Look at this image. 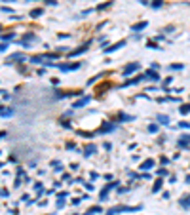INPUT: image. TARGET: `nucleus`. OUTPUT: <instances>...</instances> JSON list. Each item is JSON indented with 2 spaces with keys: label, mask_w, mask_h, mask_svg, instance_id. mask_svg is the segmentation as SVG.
I'll list each match as a JSON object with an SVG mask.
<instances>
[{
  "label": "nucleus",
  "mask_w": 190,
  "mask_h": 215,
  "mask_svg": "<svg viewBox=\"0 0 190 215\" xmlns=\"http://www.w3.org/2000/svg\"><path fill=\"white\" fill-rule=\"evenodd\" d=\"M95 151H97V147H95L93 143H89V145H86V147H84V156H91Z\"/></svg>",
  "instance_id": "0eeeda50"
},
{
  "label": "nucleus",
  "mask_w": 190,
  "mask_h": 215,
  "mask_svg": "<svg viewBox=\"0 0 190 215\" xmlns=\"http://www.w3.org/2000/svg\"><path fill=\"white\" fill-rule=\"evenodd\" d=\"M188 112H190V103H186V105L181 107V114H188Z\"/></svg>",
  "instance_id": "a211bd4d"
},
{
  "label": "nucleus",
  "mask_w": 190,
  "mask_h": 215,
  "mask_svg": "<svg viewBox=\"0 0 190 215\" xmlns=\"http://www.w3.org/2000/svg\"><path fill=\"white\" fill-rule=\"evenodd\" d=\"M46 2H48V4H55V0H46Z\"/></svg>",
  "instance_id": "2f4dec72"
},
{
  "label": "nucleus",
  "mask_w": 190,
  "mask_h": 215,
  "mask_svg": "<svg viewBox=\"0 0 190 215\" xmlns=\"http://www.w3.org/2000/svg\"><path fill=\"white\" fill-rule=\"evenodd\" d=\"M2 2H15V0H2Z\"/></svg>",
  "instance_id": "473e14b6"
},
{
  "label": "nucleus",
  "mask_w": 190,
  "mask_h": 215,
  "mask_svg": "<svg viewBox=\"0 0 190 215\" xmlns=\"http://www.w3.org/2000/svg\"><path fill=\"white\" fill-rule=\"evenodd\" d=\"M89 101H91V97L89 95H86V97H82V99H78V101H74L72 103V109H80V107H86Z\"/></svg>",
  "instance_id": "f03ea898"
},
{
  "label": "nucleus",
  "mask_w": 190,
  "mask_h": 215,
  "mask_svg": "<svg viewBox=\"0 0 190 215\" xmlns=\"http://www.w3.org/2000/svg\"><path fill=\"white\" fill-rule=\"evenodd\" d=\"M87 46H89V42H86L84 46H80L78 50H74V52H71L69 53V57H76V55H80V53H84V52H87Z\"/></svg>",
  "instance_id": "39448f33"
},
{
  "label": "nucleus",
  "mask_w": 190,
  "mask_h": 215,
  "mask_svg": "<svg viewBox=\"0 0 190 215\" xmlns=\"http://www.w3.org/2000/svg\"><path fill=\"white\" fill-rule=\"evenodd\" d=\"M59 69H61V71H76V69H80V63H72V65H59Z\"/></svg>",
  "instance_id": "9d476101"
},
{
  "label": "nucleus",
  "mask_w": 190,
  "mask_h": 215,
  "mask_svg": "<svg viewBox=\"0 0 190 215\" xmlns=\"http://www.w3.org/2000/svg\"><path fill=\"white\" fill-rule=\"evenodd\" d=\"M181 128H190V124L188 122H181Z\"/></svg>",
  "instance_id": "7c9ffc66"
},
{
  "label": "nucleus",
  "mask_w": 190,
  "mask_h": 215,
  "mask_svg": "<svg viewBox=\"0 0 190 215\" xmlns=\"http://www.w3.org/2000/svg\"><path fill=\"white\" fill-rule=\"evenodd\" d=\"M126 46V40H120V42H116V44H112L110 48H105V53H110V52H116V50H120V48H124Z\"/></svg>",
  "instance_id": "7ed1b4c3"
},
{
  "label": "nucleus",
  "mask_w": 190,
  "mask_h": 215,
  "mask_svg": "<svg viewBox=\"0 0 190 215\" xmlns=\"http://www.w3.org/2000/svg\"><path fill=\"white\" fill-rule=\"evenodd\" d=\"M143 29H147V21H139V23H135V25H133L131 27V31H143Z\"/></svg>",
  "instance_id": "9b49d317"
},
{
  "label": "nucleus",
  "mask_w": 190,
  "mask_h": 215,
  "mask_svg": "<svg viewBox=\"0 0 190 215\" xmlns=\"http://www.w3.org/2000/svg\"><path fill=\"white\" fill-rule=\"evenodd\" d=\"M179 204H181L183 208H190V196H183V198H181V202H179Z\"/></svg>",
  "instance_id": "4468645a"
},
{
  "label": "nucleus",
  "mask_w": 190,
  "mask_h": 215,
  "mask_svg": "<svg viewBox=\"0 0 190 215\" xmlns=\"http://www.w3.org/2000/svg\"><path fill=\"white\" fill-rule=\"evenodd\" d=\"M25 59H27V57H25L23 53H14V55H10V57H8V61H6V63L10 65L12 61H25Z\"/></svg>",
  "instance_id": "423d86ee"
},
{
  "label": "nucleus",
  "mask_w": 190,
  "mask_h": 215,
  "mask_svg": "<svg viewBox=\"0 0 190 215\" xmlns=\"http://www.w3.org/2000/svg\"><path fill=\"white\" fill-rule=\"evenodd\" d=\"M148 131H150V133H156V131H158V126H156V124H152V126H148Z\"/></svg>",
  "instance_id": "b1692460"
},
{
  "label": "nucleus",
  "mask_w": 190,
  "mask_h": 215,
  "mask_svg": "<svg viewBox=\"0 0 190 215\" xmlns=\"http://www.w3.org/2000/svg\"><path fill=\"white\" fill-rule=\"evenodd\" d=\"M118 185H120L118 181H114V183H108V185L101 190V200H105V198H107V194H108V190H110V188H114V187H118Z\"/></svg>",
  "instance_id": "20e7f679"
},
{
  "label": "nucleus",
  "mask_w": 190,
  "mask_h": 215,
  "mask_svg": "<svg viewBox=\"0 0 190 215\" xmlns=\"http://www.w3.org/2000/svg\"><path fill=\"white\" fill-rule=\"evenodd\" d=\"M112 130H116V126H114V124H103V126L101 128H99V133H108V131H112Z\"/></svg>",
  "instance_id": "6e6552de"
},
{
  "label": "nucleus",
  "mask_w": 190,
  "mask_h": 215,
  "mask_svg": "<svg viewBox=\"0 0 190 215\" xmlns=\"http://www.w3.org/2000/svg\"><path fill=\"white\" fill-rule=\"evenodd\" d=\"M12 114H14V110L10 109V107H4L2 109V118H8V116H12Z\"/></svg>",
  "instance_id": "2eb2a0df"
},
{
  "label": "nucleus",
  "mask_w": 190,
  "mask_h": 215,
  "mask_svg": "<svg viewBox=\"0 0 190 215\" xmlns=\"http://www.w3.org/2000/svg\"><path fill=\"white\" fill-rule=\"evenodd\" d=\"M156 175H158V177H165V175H167V169H158V172H156Z\"/></svg>",
  "instance_id": "4be33fe9"
},
{
  "label": "nucleus",
  "mask_w": 190,
  "mask_h": 215,
  "mask_svg": "<svg viewBox=\"0 0 190 215\" xmlns=\"http://www.w3.org/2000/svg\"><path fill=\"white\" fill-rule=\"evenodd\" d=\"M2 12H4V14H12V8H6V6H4V8H2Z\"/></svg>",
  "instance_id": "cd10ccee"
},
{
  "label": "nucleus",
  "mask_w": 190,
  "mask_h": 215,
  "mask_svg": "<svg viewBox=\"0 0 190 215\" xmlns=\"http://www.w3.org/2000/svg\"><path fill=\"white\" fill-rule=\"evenodd\" d=\"M38 15H42V10L40 8H36V10H32V12H30V17H38Z\"/></svg>",
  "instance_id": "aec40b11"
},
{
  "label": "nucleus",
  "mask_w": 190,
  "mask_h": 215,
  "mask_svg": "<svg viewBox=\"0 0 190 215\" xmlns=\"http://www.w3.org/2000/svg\"><path fill=\"white\" fill-rule=\"evenodd\" d=\"M160 188H162V179H158V181L154 183V187H152V192H158Z\"/></svg>",
  "instance_id": "dca6fc26"
},
{
  "label": "nucleus",
  "mask_w": 190,
  "mask_h": 215,
  "mask_svg": "<svg viewBox=\"0 0 190 215\" xmlns=\"http://www.w3.org/2000/svg\"><path fill=\"white\" fill-rule=\"evenodd\" d=\"M152 8H162V0H152Z\"/></svg>",
  "instance_id": "5701e85b"
},
{
  "label": "nucleus",
  "mask_w": 190,
  "mask_h": 215,
  "mask_svg": "<svg viewBox=\"0 0 190 215\" xmlns=\"http://www.w3.org/2000/svg\"><path fill=\"white\" fill-rule=\"evenodd\" d=\"M8 196H10V192L6 188H2V198H8Z\"/></svg>",
  "instance_id": "bb28decb"
},
{
  "label": "nucleus",
  "mask_w": 190,
  "mask_h": 215,
  "mask_svg": "<svg viewBox=\"0 0 190 215\" xmlns=\"http://www.w3.org/2000/svg\"><path fill=\"white\" fill-rule=\"evenodd\" d=\"M2 99H10V93L8 92H2Z\"/></svg>",
  "instance_id": "c756f323"
},
{
  "label": "nucleus",
  "mask_w": 190,
  "mask_h": 215,
  "mask_svg": "<svg viewBox=\"0 0 190 215\" xmlns=\"http://www.w3.org/2000/svg\"><path fill=\"white\" fill-rule=\"evenodd\" d=\"M135 71H139V63H129V65H126V67H124V71H122V74H124V76H127V74L135 72Z\"/></svg>",
  "instance_id": "f257e3e1"
},
{
  "label": "nucleus",
  "mask_w": 190,
  "mask_h": 215,
  "mask_svg": "<svg viewBox=\"0 0 190 215\" xmlns=\"http://www.w3.org/2000/svg\"><path fill=\"white\" fill-rule=\"evenodd\" d=\"M186 181H188V183H190V175H188V177H186Z\"/></svg>",
  "instance_id": "72a5a7b5"
},
{
  "label": "nucleus",
  "mask_w": 190,
  "mask_h": 215,
  "mask_svg": "<svg viewBox=\"0 0 190 215\" xmlns=\"http://www.w3.org/2000/svg\"><path fill=\"white\" fill-rule=\"evenodd\" d=\"M120 120H133V116H127V114H120Z\"/></svg>",
  "instance_id": "393cba45"
},
{
  "label": "nucleus",
  "mask_w": 190,
  "mask_h": 215,
  "mask_svg": "<svg viewBox=\"0 0 190 215\" xmlns=\"http://www.w3.org/2000/svg\"><path fill=\"white\" fill-rule=\"evenodd\" d=\"M169 69H171V71H175V69L179 71V69H183V65H171V67H169Z\"/></svg>",
  "instance_id": "a878e982"
},
{
  "label": "nucleus",
  "mask_w": 190,
  "mask_h": 215,
  "mask_svg": "<svg viewBox=\"0 0 190 215\" xmlns=\"http://www.w3.org/2000/svg\"><path fill=\"white\" fill-rule=\"evenodd\" d=\"M112 6V2H107V4H101V6H97V10L101 12V10H107V8H110Z\"/></svg>",
  "instance_id": "412c9836"
},
{
  "label": "nucleus",
  "mask_w": 190,
  "mask_h": 215,
  "mask_svg": "<svg viewBox=\"0 0 190 215\" xmlns=\"http://www.w3.org/2000/svg\"><path fill=\"white\" fill-rule=\"evenodd\" d=\"M144 76H148V78H150V80H154V82H158V80H160V74H158V72H156L154 69H150V71H147V72H144Z\"/></svg>",
  "instance_id": "1a4fd4ad"
},
{
  "label": "nucleus",
  "mask_w": 190,
  "mask_h": 215,
  "mask_svg": "<svg viewBox=\"0 0 190 215\" xmlns=\"http://www.w3.org/2000/svg\"><path fill=\"white\" fill-rule=\"evenodd\" d=\"M150 167H154V160H152V158L144 160V162H143V166H141V169H143V172H144V169H150Z\"/></svg>",
  "instance_id": "f8f14e48"
},
{
  "label": "nucleus",
  "mask_w": 190,
  "mask_h": 215,
  "mask_svg": "<svg viewBox=\"0 0 190 215\" xmlns=\"http://www.w3.org/2000/svg\"><path fill=\"white\" fill-rule=\"evenodd\" d=\"M93 213H101V206H93V208H89L84 215H93Z\"/></svg>",
  "instance_id": "ddd939ff"
},
{
  "label": "nucleus",
  "mask_w": 190,
  "mask_h": 215,
  "mask_svg": "<svg viewBox=\"0 0 190 215\" xmlns=\"http://www.w3.org/2000/svg\"><path fill=\"white\" fill-rule=\"evenodd\" d=\"M158 122L160 124H169V118H167L165 114H158Z\"/></svg>",
  "instance_id": "f3484780"
},
{
  "label": "nucleus",
  "mask_w": 190,
  "mask_h": 215,
  "mask_svg": "<svg viewBox=\"0 0 190 215\" xmlns=\"http://www.w3.org/2000/svg\"><path fill=\"white\" fill-rule=\"evenodd\" d=\"M57 198H61V200H63V198H67V192H59V194H57Z\"/></svg>",
  "instance_id": "c85d7f7f"
},
{
  "label": "nucleus",
  "mask_w": 190,
  "mask_h": 215,
  "mask_svg": "<svg viewBox=\"0 0 190 215\" xmlns=\"http://www.w3.org/2000/svg\"><path fill=\"white\" fill-rule=\"evenodd\" d=\"M34 38H36V36L32 35V32H27V35L23 36V40H25V42H30V40H34Z\"/></svg>",
  "instance_id": "6ab92c4d"
}]
</instances>
